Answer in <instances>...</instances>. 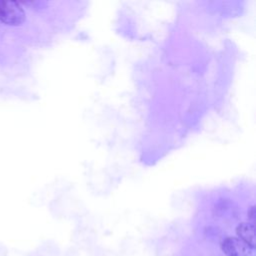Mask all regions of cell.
<instances>
[{
  "mask_svg": "<svg viewBox=\"0 0 256 256\" xmlns=\"http://www.w3.org/2000/svg\"><path fill=\"white\" fill-rule=\"evenodd\" d=\"M25 11L15 1H0V21L7 25L17 26L24 22Z\"/></svg>",
  "mask_w": 256,
  "mask_h": 256,
  "instance_id": "cell-1",
  "label": "cell"
},
{
  "mask_svg": "<svg viewBox=\"0 0 256 256\" xmlns=\"http://www.w3.org/2000/svg\"><path fill=\"white\" fill-rule=\"evenodd\" d=\"M221 249L226 256H256L255 247L237 237L225 238L221 243Z\"/></svg>",
  "mask_w": 256,
  "mask_h": 256,
  "instance_id": "cell-2",
  "label": "cell"
},
{
  "mask_svg": "<svg viewBox=\"0 0 256 256\" xmlns=\"http://www.w3.org/2000/svg\"><path fill=\"white\" fill-rule=\"evenodd\" d=\"M237 238L241 239L245 243L252 247H256V236H255V225L250 222H242L236 227Z\"/></svg>",
  "mask_w": 256,
  "mask_h": 256,
  "instance_id": "cell-3",
  "label": "cell"
},
{
  "mask_svg": "<svg viewBox=\"0 0 256 256\" xmlns=\"http://www.w3.org/2000/svg\"><path fill=\"white\" fill-rule=\"evenodd\" d=\"M247 216H248V219H249L248 222L254 224L255 223V207L253 205L250 206V208L248 209Z\"/></svg>",
  "mask_w": 256,
  "mask_h": 256,
  "instance_id": "cell-4",
  "label": "cell"
}]
</instances>
